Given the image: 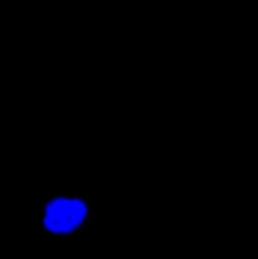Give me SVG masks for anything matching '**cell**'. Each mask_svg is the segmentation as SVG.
Instances as JSON below:
<instances>
[{"label":"cell","mask_w":258,"mask_h":259,"mask_svg":"<svg viewBox=\"0 0 258 259\" xmlns=\"http://www.w3.org/2000/svg\"><path fill=\"white\" fill-rule=\"evenodd\" d=\"M94 214V196H43L41 211L42 235L79 236L90 229Z\"/></svg>","instance_id":"6da1fadb"}]
</instances>
